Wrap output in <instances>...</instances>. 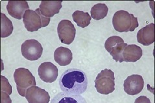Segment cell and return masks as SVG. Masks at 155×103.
I'll return each instance as SVG.
<instances>
[{
  "label": "cell",
  "instance_id": "17",
  "mask_svg": "<svg viewBox=\"0 0 155 103\" xmlns=\"http://www.w3.org/2000/svg\"><path fill=\"white\" fill-rule=\"evenodd\" d=\"M51 103H87L85 98L81 95H71L64 92H60L54 96Z\"/></svg>",
  "mask_w": 155,
  "mask_h": 103
},
{
  "label": "cell",
  "instance_id": "21",
  "mask_svg": "<svg viewBox=\"0 0 155 103\" xmlns=\"http://www.w3.org/2000/svg\"><path fill=\"white\" fill-rule=\"evenodd\" d=\"M1 90L2 92H5L9 95H11L12 92V86H11L10 83H9L8 79L5 77L4 76H1Z\"/></svg>",
  "mask_w": 155,
  "mask_h": 103
},
{
  "label": "cell",
  "instance_id": "19",
  "mask_svg": "<svg viewBox=\"0 0 155 103\" xmlns=\"http://www.w3.org/2000/svg\"><path fill=\"white\" fill-rule=\"evenodd\" d=\"M108 8L106 4L97 3L93 6L90 11L91 16L95 20L104 19L108 14Z\"/></svg>",
  "mask_w": 155,
  "mask_h": 103
},
{
  "label": "cell",
  "instance_id": "8",
  "mask_svg": "<svg viewBox=\"0 0 155 103\" xmlns=\"http://www.w3.org/2000/svg\"><path fill=\"white\" fill-rule=\"evenodd\" d=\"M57 33L59 40L62 43L70 45L74 41L76 29L71 21L63 20L58 25Z\"/></svg>",
  "mask_w": 155,
  "mask_h": 103
},
{
  "label": "cell",
  "instance_id": "3",
  "mask_svg": "<svg viewBox=\"0 0 155 103\" xmlns=\"http://www.w3.org/2000/svg\"><path fill=\"white\" fill-rule=\"evenodd\" d=\"M23 21L27 31L34 32L48 26L49 24L50 18L45 17L38 8L36 11L27 10L23 17Z\"/></svg>",
  "mask_w": 155,
  "mask_h": 103
},
{
  "label": "cell",
  "instance_id": "14",
  "mask_svg": "<svg viewBox=\"0 0 155 103\" xmlns=\"http://www.w3.org/2000/svg\"><path fill=\"white\" fill-rule=\"evenodd\" d=\"M61 1H42L40 5L42 14L47 18H51L58 14L62 7Z\"/></svg>",
  "mask_w": 155,
  "mask_h": 103
},
{
  "label": "cell",
  "instance_id": "9",
  "mask_svg": "<svg viewBox=\"0 0 155 103\" xmlns=\"http://www.w3.org/2000/svg\"><path fill=\"white\" fill-rule=\"evenodd\" d=\"M144 80L140 75H132L127 77L124 83V91L128 95H135L143 90Z\"/></svg>",
  "mask_w": 155,
  "mask_h": 103
},
{
  "label": "cell",
  "instance_id": "20",
  "mask_svg": "<svg viewBox=\"0 0 155 103\" xmlns=\"http://www.w3.org/2000/svg\"><path fill=\"white\" fill-rule=\"evenodd\" d=\"M12 22L5 14L1 13V37L7 38L9 37L12 33Z\"/></svg>",
  "mask_w": 155,
  "mask_h": 103
},
{
  "label": "cell",
  "instance_id": "15",
  "mask_svg": "<svg viewBox=\"0 0 155 103\" xmlns=\"http://www.w3.org/2000/svg\"><path fill=\"white\" fill-rule=\"evenodd\" d=\"M143 55L142 49L137 45H127L122 53L123 60L126 62H135L140 60Z\"/></svg>",
  "mask_w": 155,
  "mask_h": 103
},
{
  "label": "cell",
  "instance_id": "22",
  "mask_svg": "<svg viewBox=\"0 0 155 103\" xmlns=\"http://www.w3.org/2000/svg\"><path fill=\"white\" fill-rule=\"evenodd\" d=\"M1 103H12V100L8 94L1 92Z\"/></svg>",
  "mask_w": 155,
  "mask_h": 103
},
{
  "label": "cell",
  "instance_id": "18",
  "mask_svg": "<svg viewBox=\"0 0 155 103\" xmlns=\"http://www.w3.org/2000/svg\"><path fill=\"white\" fill-rule=\"evenodd\" d=\"M73 20L79 27L82 28H85L90 24V21L92 17L88 14V12H84L81 11H76L73 13Z\"/></svg>",
  "mask_w": 155,
  "mask_h": 103
},
{
  "label": "cell",
  "instance_id": "1",
  "mask_svg": "<svg viewBox=\"0 0 155 103\" xmlns=\"http://www.w3.org/2000/svg\"><path fill=\"white\" fill-rule=\"evenodd\" d=\"M88 78L83 71L79 69H68L59 79L61 90L71 95H81L88 88Z\"/></svg>",
  "mask_w": 155,
  "mask_h": 103
},
{
  "label": "cell",
  "instance_id": "7",
  "mask_svg": "<svg viewBox=\"0 0 155 103\" xmlns=\"http://www.w3.org/2000/svg\"><path fill=\"white\" fill-rule=\"evenodd\" d=\"M21 53L25 59L30 61L38 60L43 53V47L35 39L27 40L21 45Z\"/></svg>",
  "mask_w": 155,
  "mask_h": 103
},
{
  "label": "cell",
  "instance_id": "2",
  "mask_svg": "<svg viewBox=\"0 0 155 103\" xmlns=\"http://www.w3.org/2000/svg\"><path fill=\"white\" fill-rule=\"evenodd\" d=\"M112 24L114 29L119 33L133 32L139 26L138 18L124 10L115 13L112 18Z\"/></svg>",
  "mask_w": 155,
  "mask_h": 103
},
{
  "label": "cell",
  "instance_id": "16",
  "mask_svg": "<svg viewBox=\"0 0 155 103\" xmlns=\"http://www.w3.org/2000/svg\"><path fill=\"white\" fill-rule=\"evenodd\" d=\"M54 59L61 66H66L70 64L73 59L72 52L70 49L64 47H59L54 53Z\"/></svg>",
  "mask_w": 155,
  "mask_h": 103
},
{
  "label": "cell",
  "instance_id": "13",
  "mask_svg": "<svg viewBox=\"0 0 155 103\" xmlns=\"http://www.w3.org/2000/svg\"><path fill=\"white\" fill-rule=\"evenodd\" d=\"M137 40L139 43L145 46L153 43L154 42V24L151 23L138 31Z\"/></svg>",
  "mask_w": 155,
  "mask_h": 103
},
{
  "label": "cell",
  "instance_id": "12",
  "mask_svg": "<svg viewBox=\"0 0 155 103\" xmlns=\"http://www.w3.org/2000/svg\"><path fill=\"white\" fill-rule=\"evenodd\" d=\"M29 9V6L26 1H9L7 5L8 14L18 20L22 19L25 12Z\"/></svg>",
  "mask_w": 155,
  "mask_h": 103
},
{
  "label": "cell",
  "instance_id": "4",
  "mask_svg": "<svg viewBox=\"0 0 155 103\" xmlns=\"http://www.w3.org/2000/svg\"><path fill=\"white\" fill-rule=\"evenodd\" d=\"M95 84V88L99 93L108 95L115 90L114 73L111 69L102 70L96 77Z\"/></svg>",
  "mask_w": 155,
  "mask_h": 103
},
{
  "label": "cell",
  "instance_id": "11",
  "mask_svg": "<svg viewBox=\"0 0 155 103\" xmlns=\"http://www.w3.org/2000/svg\"><path fill=\"white\" fill-rule=\"evenodd\" d=\"M25 98L29 103H49L50 101L49 93L36 86L27 89Z\"/></svg>",
  "mask_w": 155,
  "mask_h": 103
},
{
  "label": "cell",
  "instance_id": "10",
  "mask_svg": "<svg viewBox=\"0 0 155 103\" xmlns=\"http://www.w3.org/2000/svg\"><path fill=\"white\" fill-rule=\"evenodd\" d=\"M38 73L40 78L46 83H52L55 81L58 75L57 67L50 62H45L40 64Z\"/></svg>",
  "mask_w": 155,
  "mask_h": 103
},
{
  "label": "cell",
  "instance_id": "23",
  "mask_svg": "<svg viewBox=\"0 0 155 103\" xmlns=\"http://www.w3.org/2000/svg\"><path fill=\"white\" fill-rule=\"evenodd\" d=\"M134 103H151V102L147 97L140 96L136 98Z\"/></svg>",
  "mask_w": 155,
  "mask_h": 103
},
{
  "label": "cell",
  "instance_id": "5",
  "mask_svg": "<svg viewBox=\"0 0 155 103\" xmlns=\"http://www.w3.org/2000/svg\"><path fill=\"white\" fill-rule=\"evenodd\" d=\"M14 79L16 84L17 91L21 97H25L26 92L29 88L36 86V80L33 75L27 69H16L14 73Z\"/></svg>",
  "mask_w": 155,
  "mask_h": 103
},
{
  "label": "cell",
  "instance_id": "6",
  "mask_svg": "<svg viewBox=\"0 0 155 103\" xmlns=\"http://www.w3.org/2000/svg\"><path fill=\"white\" fill-rule=\"evenodd\" d=\"M127 44L123 38L118 36H112L109 37L104 43L106 50L110 53L112 59L117 62H123L122 53Z\"/></svg>",
  "mask_w": 155,
  "mask_h": 103
}]
</instances>
